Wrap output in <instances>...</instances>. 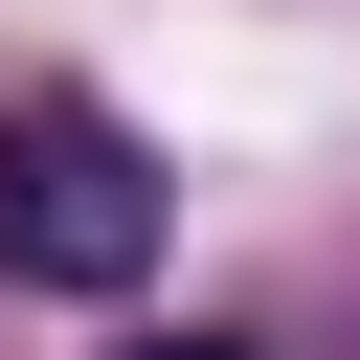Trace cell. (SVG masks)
Masks as SVG:
<instances>
[{"label":"cell","instance_id":"2","mask_svg":"<svg viewBox=\"0 0 360 360\" xmlns=\"http://www.w3.org/2000/svg\"><path fill=\"white\" fill-rule=\"evenodd\" d=\"M112 360H248V338H202V315H180V338H112Z\"/></svg>","mask_w":360,"mask_h":360},{"label":"cell","instance_id":"1","mask_svg":"<svg viewBox=\"0 0 360 360\" xmlns=\"http://www.w3.org/2000/svg\"><path fill=\"white\" fill-rule=\"evenodd\" d=\"M0 270H22V292H135V270H158V158H135V112H90V90H22V112H0Z\"/></svg>","mask_w":360,"mask_h":360}]
</instances>
